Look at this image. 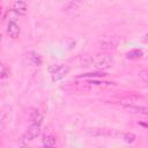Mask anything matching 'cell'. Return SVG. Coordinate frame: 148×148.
Instances as JSON below:
<instances>
[{"label":"cell","mask_w":148,"mask_h":148,"mask_svg":"<svg viewBox=\"0 0 148 148\" xmlns=\"http://www.w3.org/2000/svg\"><path fill=\"white\" fill-rule=\"evenodd\" d=\"M91 64L97 69H108L113 65V58L110 54H96L91 58Z\"/></svg>","instance_id":"6da1fadb"},{"label":"cell","mask_w":148,"mask_h":148,"mask_svg":"<svg viewBox=\"0 0 148 148\" xmlns=\"http://www.w3.org/2000/svg\"><path fill=\"white\" fill-rule=\"evenodd\" d=\"M49 72L52 76V81H59L64 79L68 72H69V66L66 65H51L49 67Z\"/></svg>","instance_id":"7a4b0ae2"},{"label":"cell","mask_w":148,"mask_h":148,"mask_svg":"<svg viewBox=\"0 0 148 148\" xmlns=\"http://www.w3.org/2000/svg\"><path fill=\"white\" fill-rule=\"evenodd\" d=\"M40 134V124H32L28 127L27 132L23 135V139L25 140H34Z\"/></svg>","instance_id":"3957f363"},{"label":"cell","mask_w":148,"mask_h":148,"mask_svg":"<svg viewBox=\"0 0 148 148\" xmlns=\"http://www.w3.org/2000/svg\"><path fill=\"white\" fill-rule=\"evenodd\" d=\"M6 32H7V35H8L9 37H12V38H17V37L20 36L21 30H20V27H18L17 23L10 21V22H8V24H7Z\"/></svg>","instance_id":"277c9868"},{"label":"cell","mask_w":148,"mask_h":148,"mask_svg":"<svg viewBox=\"0 0 148 148\" xmlns=\"http://www.w3.org/2000/svg\"><path fill=\"white\" fill-rule=\"evenodd\" d=\"M13 10L17 15H25L27 14V10H28L27 2L24 0H16L14 2V5H13Z\"/></svg>","instance_id":"5b68a950"},{"label":"cell","mask_w":148,"mask_h":148,"mask_svg":"<svg viewBox=\"0 0 148 148\" xmlns=\"http://www.w3.org/2000/svg\"><path fill=\"white\" fill-rule=\"evenodd\" d=\"M117 43H118V40H117L116 37L105 38V39H103V40L99 43V47H101L102 50H106V51H108V50H113V49L116 47Z\"/></svg>","instance_id":"8992f818"},{"label":"cell","mask_w":148,"mask_h":148,"mask_svg":"<svg viewBox=\"0 0 148 148\" xmlns=\"http://www.w3.org/2000/svg\"><path fill=\"white\" fill-rule=\"evenodd\" d=\"M81 7V1L80 0H69L64 7L62 10L66 13H73L75 10H77Z\"/></svg>","instance_id":"52a82bcc"},{"label":"cell","mask_w":148,"mask_h":148,"mask_svg":"<svg viewBox=\"0 0 148 148\" xmlns=\"http://www.w3.org/2000/svg\"><path fill=\"white\" fill-rule=\"evenodd\" d=\"M88 133L94 136H108L111 135V132L106 128H89Z\"/></svg>","instance_id":"ba28073f"},{"label":"cell","mask_w":148,"mask_h":148,"mask_svg":"<svg viewBox=\"0 0 148 148\" xmlns=\"http://www.w3.org/2000/svg\"><path fill=\"white\" fill-rule=\"evenodd\" d=\"M29 119L32 124H40L42 119H43V116L39 113L38 110H31L30 114H29Z\"/></svg>","instance_id":"9c48e42d"},{"label":"cell","mask_w":148,"mask_h":148,"mask_svg":"<svg viewBox=\"0 0 148 148\" xmlns=\"http://www.w3.org/2000/svg\"><path fill=\"white\" fill-rule=\"evenodd\" d=\"M42 142H43L44 147H47V148L54 147L56 146V138L53 135H51V134H45L43 136V139H42Z\"/></svg>","instance_id":"30bf717a"},{"label":"cell","mask_w":148,"mask_h":148,"mask_svg":"<svg viewBox=\"0 0 148 148\" xmlns=\"http://www.w3.org/2000/svg\"><path fill=\"white\" fill-rule=\"evenodd\" d=\"M126 109H128L132 112L136 113H142V114H148V108L141 106V105H125Z\"/></svg>","instance_id":"8fae6325"},{"label":"cell","mask_w":148,"mask_h":148,"mask_svg":"<svg viewBox=\"0 0 148 148\" xmlns=\"http://www.w3.org/2000/svg\"><path fill=\"white\" fill-rule=\"evenodd\" d=\"M28 61L31 65H35V66H39L42 64V59H40L39 54L36 53V52H30L28 54Z\"/></svg>","instance_id":"7c38bea8"},{"label":"cell","mask_w":148,"mask_h":148,"mask_svg":"<svg viewBox=\"0 0 148 148\" xmlns=\"http://www.w3.org/2000/svg\"><path fill=\"white\" fill-rule=\"evenodd\" d=\"M143 56V52L141 51V50H132V51H130L127 54H126V57L128 58V59H139V58H141Z\"/></svg>","instance_id":"4fadbf2b"},{"label":"cell","mask_w":148,"mask_h":148,"mask_svg":"<svg viewBox=\"0 0 148 148\" xmlns=\"http://www.w3.org/2000/svg\"><path fill=\"white\" fill-rule=\"evenodd\" d=\"M121 139H123L126 143H133V142L135 141L136 136H135V134L128 132V133H124V134H121Z\"/></svg>","instance_id":"5bb4252c"},{"label":"cell","mask_w":148,"mask_h":148,"mask_svg":"<svg viewBox=\"0 0 148 148\" xmlns=\"http://www.w3.org/2000/svg\"><path fill=\"white\" fill-rule=\"evenodd\" d=\"M106 76L105 73L103 72H95V73H86L82 75H79V77H104Z\"/></svg>","instance_id":"9a60e30c"},{"label":"cell","mask_w":148,"mask_h":148,"mask_svg":"<svg viewBox=\"0 0 148 148\" xmlns=\"http://www.w3.org/2000/svg\"><path fill=\"white\" fill-rule=\"evenodd\" d=\"M8 74H9V71L6 68L5 65H2L1 66V79H6L8 76Z\"/></svg>","instance_id":"2e32d148"},{"label":"cell","mask_w":148,"mask_h":148,"mask_svg":"<svg viewBox=\"0 0 148 148\" xmlns=\"http://www.w3.org/2000/svg\"><path fill=\"white\" fill-rule=\"evenodd\" d=\"M139 75H140V77H141L143 81L148 82V72H147V71H141Z\"/></svg>","instance_id":"e0dca14e"},{"label":"cell","mask_w":148,"mask_h":148,"mask_svg":"<svg viewBox=\"0 0 148 148\" xmlns=\"http://www.w3.org/2000/svg\"><path fill=\"white\" fill-rule=\"evenodd\" d=\"M87 83H91V84H112V82H105V81L99 82V81H94V80H90Z\"/></svg>","instance_id":"ac0fdd59"},{"label":"cell","mask_w":148,"mask_h":148,"mask_svg":"<svg viewBox=\"0 0 148 148\" xmlns=\"http://www.w3.org/2000/svg\"><path fill=\"white\" fill-rule=\"evenodd\" d=\"M145 40H146V42H148V34L145 36Z\"/></svg>","instance_id":"d6986e66"}]
</instances>
